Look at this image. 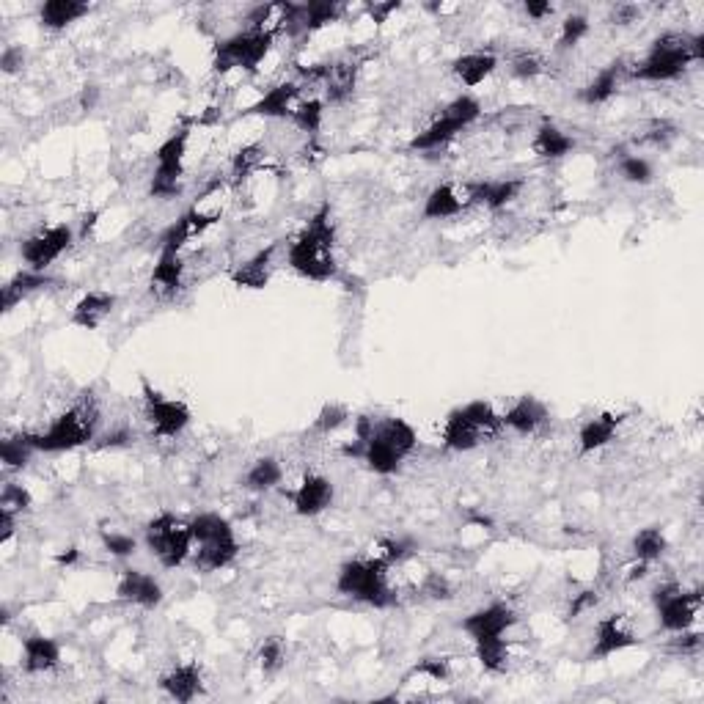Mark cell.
<instances>
[{"label": "cell", "instance_id": "cell-1", "mask_svg": "<svg viewBox=\"0 0 704 704\" xmlns=\"http://www.w3.org/2000/svg\"><path fill=\"white\" fill-rule=\"evenodd\" d=\"M289 270L314 284H328L336 278V226L330 220V207H319L295 240L286 245Z\"/></svg>", "mask_w": 704, "mask_h": 704}, {"label": "cell", "instance_id": "cell-2", "mask_svg": "<svg viewBox=\"0 0 704 704\" xmlns=\"http://www.w3.org/2000/svg\"><path fill=\"white\" fill-rule=\"evenodd\" d=\"M704 58V36L702 33H677L669 31L649 44L647 55L633 69L636 80L644 83H669L693 64Z\"/></svg>", "mask_w": 704, "mask_h": 704}, {"label": "cell", "instance_id": "cell-3", "mask_svg": "<svg viewBox=\"0 0 704 704\" xmlns=\"http://www.w3.org/2000/svg\"><path fill=\"white\" fill-rule=\"evenodd\" d=\"M501 429H504L501 413L495 410L493 402L473 399V402L449 410L443 429H440V443L446 451H473L482 443L498 438Z\"/></svg>", "mask_w": 704, "mask_h": 704}, {"label": "cell", "instance_id": "cell-4", "mask_svg": "<svg viewBox=\"0 0 704 704\" xmlns=\"http://www.w3.org/2000/svg\"><path fill=\"white\" fill-rule=\"evenodd\" d=\"M190 534H193L196 570H226L240 556V542H237L234 526H231L229 517L218 515V512H198L196 517H190Z\"/></svg>", "mask_w": 704, "mask_h": 704}, {"label": "cell", "instance_id": "cell-5", "mask_svg": "<svg viewBox=\"0 0 704 704\" xmlns=\"http://www.w3.org/2000/svg\"><path fill=\"white\" fill-rule=\"evenodd\" d=\"M99 410L91 399H83L80 405L69 407L61 416L50 421V427L42 432H28L31 446L44 454H61V451H75L80 446H88L97 440Z\"/></svg>", "mask_w": 704, "mask_h": 704}, {"label": "cell", "instance_id": "cell-6", "mask_svg": "<svg viewBox=\"0 0 704 704\" xmlns=\"http://www.w3.org/2000/svg\"><path fill=\"white\" fill-rule=\"evenodd\" d=\"M336 592L372 608H388L396 603V594L388 583V561L380 556L344 561L336 572Z\"/></svg>", "mask_w": 704, "mask_h": 704}, {"label": "cell", "instance_id": "cell-7", "mask_svg": "<svg viewBox=\"0 0 704 704\" xmlns=\"http://www.w3.org/2000/svg\"><path fill=\"white\" fill-rule=\"evenodd\" d=\"M143 542L165 570H176L193 556L190 520H182L171 512H160L154 520H149V526L143 531Z\"/></svg>", "mask_w": 704, "mask_h": 704}, {"label": "cell", "instance_id": "cell-8", "mask_svg": "<svg viewBox=\"0 0 704 704\" xmlns=\"http://www.w3.org/2000/svg\"><path fill=\"white\" fill-rule=\"evenodd\" d=\"M273 39V28H253V25H248L245 31L231 33L229 39L218 42L212 50L215 72H229V69L256 72L259 64L273 50Z\"/></svg>", "mask_w": 704, "mask_h": 704}, {"label": "cell", "instance_id": "cell-9", "mask_svg": "<svg viewBox=\"0 0 704 704\" xmlns=\"http://www.w3.org/2000/svg\"><path fill=\"white\" fill-rule=\"evenodd\" d=\"M479 116H482V102L471 94H460L443 108L438 119L429 121L424 130L413 135L410 149L413 152H438L446 143L454 141L462 130H468Z\"/></svg>", "mask_w": 704, "mask_h": 704}, {"label": "cell", "instance_id": "cell-10", "mask_svg": "<svg viewBox=\"0 0 704 704\" xmlns=\"http://www.w3.org/2000/svg\"><path fill=\"white\" fill-rule=\"evenodd\" d=\"M190 130H176L157 146L154 154V174L149 193L152 198H176L182 193V176H185V154Z\"/></svg>", "mask_w": 704, "mask_h": 704}, {"label": "cell", "instance_id": "cell-11", "mask_svg": "<svg viewBox=\"0 0 704 704\" xmlns=\"http://www.w3.org/2000/svg\"><path fill=\"white\" fill-rule=\"evenodd\" d=\"M652 603L658 611V622L666 633H682L696 622L702 611V592L682 589L680 583H663L652 592Z\"/></svg>", "mask_w": 704, "mask_h": 704}, {"label": "cell", "instance_id": "cell-12", "mask_svg": "<svg viewBox=\"0 0 704 704\" xmlns=\"http://www.w3.org/2000/svg\"><path fill=\"white\" fill-rule=\"evenodd\" d=\"M141 396H143V416L149 421V427L157 438H179L190 421L193 413L182 399H171V396L160 394L157 388L141 380Z\"/></svg>", "mask_w": 704, "mask_h": 704}, {"label": "cell", "instance_id": "cell-13", "mask_svg": "<svg viewBox=\"0 0 704 704\" xmlns=\"http://www.w3.org/2000/svg\"><path fill=\"white\" fill-rule=\"evenodd\" d=\"M75 242V229L69 223H55L44 229L33 231L20 242V256L28 270L47 273V267H53Z\"/></svg>", "mask_w": 704, "mask_h": 704}, {"label": "cell", "instance_id": "cell-14", "mask_svg": "<svg viewBox=\"0 0 704 704\" xmlns=\"http://www.w3.org/2000/svg\"><path fill=\"white\" fill-rule=\"evenodd\" d=\"M517 625V614L512 605L506 603H490L484 608H476L473 614L462 619V633L471 641H482V638L506 636L512 627Z\"/></svg>", "mask_w": 704, "mask_h": 704}, {"label": "cell", "instance_id": "cell-15", "mask_svg": "<svg viewBox=\"0 0 704 704\" xmlns=\"http://www.w3.org/2000/svg\"><path fill=\"white\" fill-rule=\"evenodd\" d=\"M638 638L636 633L625 625V616L622 614H608L603 616L597 627H594V641L589 649V660H605L611 655H619L625 649L636 647Z\"/></svg>", "mask_w": 704, "mask_h": 704}, {"label": "cell", "instance_id": "cell-16", "mask_svg": "<svg viewBox=\"0 0 704 704\" xmlns=\"http://www.w3.org/2000/svg\"><path fill=\"white\" fill-rule=\"evenodd\" d=\"M289 498H292V506H295V515L317 517L325 509H330L333 498H336V487L322 473H306L303 482L297 484Z\"/></svg>", "mask_w": 704, "mask_h": 704}, {"label": "cell", "instance_id": "cell-17", "mask_svg": "<svg viewBox=\"0 0 704 704\" xmlns=\"http://www.w3.org/2000/svg\"><path fill=\"white\" fill-rule=\"evenodd\" d=\"M116 597L121 603L138 605V608H146L152 611L157 605L163 603V586L160 581L143 570H121L119 581H116Z\"/></svg>", "mask_w": 704, "mask_h": 704}, {"label": "cell", "instance_id": "cell-18", "mask_svg": "<svg viewBox=\"0 0 704 704\" xmlns=\"http://www.w3.org/2000/svg\"><path fill=\"white\" fill-rule=\"evenodd\" d=\"M157 688L179 704H190L204 693V674L198 663H179L157 680Z\"/></svg>", "mask_w": 704, "mask_h": 704}, {"label": "cell", "instance_id": "cell-19", "mask_svg": "<svg viewBox=\"0 0 704 704\" xmlns=\"http://www.w3.org/2000/svg\"><path fill=\"white\" fill-rule=\"evenodd\" d=\"M523 190V179H487V182H471L465 185V201L479 204L487 209L509 207Z\"/></svg>", "mask_w": 704, "mask_h": 704}, {"label": "cell", "instance_id": "cell-20", "mask_svg": "<svg viewBox=\"0 0 704 704\" xmlns=\"http://www.w3.org/2000/svg\"><path fill=\"white\" fill-rule=\"evenodd\" d=\"M61 666V644L42 633L22 638V669L25 674H44Z\"/></svg>", "mask_w": 704, "mask_h": 704}, {"label": "cell", "instance_id": "cell-21", "mask_svg": "<svg viewBox=\"0 0 704 704\" xmlns=\"http://www.w3.org/2000/svg\"><path fill=\"white\" fill-rule=\"evenodd\" d=\"M275 251H278V242L267 245L262 251L253 253L251 259L237 264L231 270V284L237 286V289H264V286L270 284V278H273Z\"/></svg>", "mask_w": 704, "mask_h": 704}, {"label": "cell", "instance_id": "cell-22", "mask_svg": "<svg viewBox=\"0 0 704 704\" xmlns=\"http://www.w3.org/2000/svg\"><path fill=\"white\" fill-rule=\"evenodd\" d=\"M622 418L625 416L605 410L600 416H592L589 421H583L581 429H578V454L589 457L594 451L605 449L616 438V432L622 427Z\"/></svg>", "mask_w": 704, "mask_h": 704}, {"label": "cell", "instance_id": "cell-23", "mask_svg": "<svg viewBox=\"0 0 704 704\" xmlns=\"http://www.w3.org/2000/svg\"><path fill=\"white\" fill-rule=\"evenodd\" d=\"M548 418V405H545L542 399H537V396L526 394L520 396L515 405L506 410L504 416H501V424H504L506 429L517 432V435H534Z\"/></svg>", "mask_w": 704, "mask_h": 704}, {"label": "cell", "instance_id": "cell-24", "mask_svg": "<svg viewBox=\"0 0 704 704\" xmlns=\"http://www.w3.org/2000/svg\"><path fill=\"white\" fill-rule=\"evenodd\" d=\"M116 308V295L110 292H86V295L77 300L72 306V314H69V322L80 330H97L102 328V322L113 314Z\"/></svg>", "mask_w": 704, "mask_h": 704}, {"label": "cell", "instance_id": "cell-25", "mask_svg": "<svg viewBox=\"0 0 704 704\" xmlns=\"http://www.w3.org/2000/svg\"><path fill=\"white\" fill-rule=\"evenodd\" d=\"M300 88L292 80H284L278 86L267 88L262 97L253 102L248 113L251 116H264V119H292V110L297 105Z\"/></svg>", "mask_w": 704, "mask_h": 704}, {"label": "cell", "instance_id": "cell-26", "mask_svg": "<svg viewBox=\"0 0 704 704\" xmlns=\"http://www.w3.org/2000/svg\"><path fill=\"white\" fill-rule=\"evenodd\" d=\"M531 152L539 160H564L567 154L575 152V138L556 127L553 121H542L531 138Z\"/></svg>", "mask_w": 704, "mask_h": 704}, {"label": "cell", "instance_id": "cell-27", "mask_svg": "<svg viewBox=\"0 0 704 704\" xmlns=\"http://www.w3.org/2000/svg\"><path fill=\"white\" fill-rule=\"evenodd\" d=\"M152 292L160 297H174L182 284H185V264H182V253L160 251L157 264L152 270Z\"/></svg>", "mask_w": 704, "mask_h": 704}, {"label": "cell", "instance_id": "cell-28", "mask_svg": "<svg viewBox=\"0 0 704 704\" xmlns=\"http://www.w3.org/2000/svg\"><path fill=\"white\" fill-rule=\"evenodd\" d=\"M88 14H91V3L86 0H44L39 6V25L47 31H64Z\"/></svg>", "mask_w": 704, "mask_h": 704}, {"label": "cell", "instance_id": "cell-29", "mask_svg": "<svg viewBox=\"0 0 704 704\" xmlns=\"http://www.w3.org/2000/svg\"><path fill=\"white\" fill-rule=\"evenodd\" d=\"M495 66H498V58L493 53L473 50V53H465L451 61V75L457 77L465 88H476L493 75Z\"/></svg>", "mask_w": 704, "mask_h": 704}, {"label": "cell", "instance_id": "cell-30", "mask_svg": "<svg viewBox=\"0 0 704 704\" xmlns=\"http://www.w3.org/2000/svg\"><path fill=\"white\" fill-rule=\"evenodd\" d=\"M355 77H358V64L352 61H336V64H322V86H325V102L339 105L355 91Z\"/></svg>", "mask_w": 704, "mask_h": 704}, {"label": "cell", "instance_id": "cell-31", "mask_svg": "<svg viewBox=\"0 0 704 704\" xmlns=\"http://www.w3.org/2000/svg\"><path fill=\"white\" fill-rule=\"evenodd\" d=\"M465 207H468V201L460 196V190L449 185V182H443V185L429 190L421 215H424V220H449L457 218Z\"/></svg>", "mask_w": 704, "mask_h": 704}, {"label": "cell", "instance_id": "cell-32", "mask_svg": "<svg viewBox=\"0 0 704 704\" xmlns=\"http://www.w3.org/2000/svg\"><path fill=\"white\" fill-rule=\"evenodd\" d=\"M622 61H611L608 66H603L597 75L586 83V86L578 91V99L583 105H605L608 99L614 97L616 88H619V80H622Z\"/></svg>", "mask_w": 704, "mask_h": 704}, {"label": "cell", "instance_id": "cell-33", "mask_svg": "<svg viewBox=\"0 0 704 704\" xmlns=\"http://www.w3.org/2000/svg\"><path fill=\"white\" fill-rule=\"evenodd\" d=\"M50 284H53L50 275L36 273V270H28V267H25V270H20L14 278H9V281L3 284V311H11V308L17 306V303H22L25 297L39 292V289H47Z\"/></svg>", "mask_w": 704, "mask_h": 704}, {"label": "cell", "instance_id": "cell-34", "mask_svg": "<svg viewBox=\"0 0 704 704\" xmlns=\"http://www.w3.org/2000/svg\"><path fill=\"white\" fill-rule=\"evenodd\" d=\"M281 479H284L281 462L275 460V457H259V460L253 462L251 468L245 471V476H242V487L251 490V493H267V490L278 487Z\"/></svg>", "mask_w": 704, "mask_h": 704}, {"label": "cell", "instance_id": "cell-35", "mask_svg": "<svg viewBox=\"0 0 704 704\" xmlns=\"http://www.w3.org/2000/svg\"><path fill=\"white\" fill-rule=\"evenodd\" d=\"M473 652H476L479 666L484 671H490V674H504L509 669V641H506V636L473 641Z\"/></svg>", "mask_w": 704, "mask_h": 704}, {"label": "cell", "instance_id": "cell-36", "mask_svg": "<svg viewBox=\"0 0 704 704\" xmlns=\"http://www.w3.org/2000/svg\"><path fill=\"white\" fill-rule=\"evenodd\" d=\"M666 550H669V539L663 534V528L658 526L641 528L636 537H633V556H636V561L652 564V561H658Z\"/></svg>", "mask_w": 704, "mask_h": 704}, {"label": "cell", "instance_id": "cell-37", "mask_svg": "<svg viewBox=\"0 0 704 704\" xmlns=\"http://www.w3.org/2000/svg\"><path fill=\"white\" fill-rule=\"evenodd\" d=\"M33 454H36V449L31 446L28 432H20V435H6L3 443H0V457H3V468H6V471H22Z\"/></svg>", "mask_w": 704, "mask_h": 704}, {"label": "cell", "instance_id": "cell-38", "mask_svg": "<svg viewBox=\"0 0 704 704\" xmlns=\"http://www.w3.org/2000/svg\"><path fill=\"white\" fill-rule=\"evenodd\" d=\"M616 171H619V176H622L625 182H630V185H649V182L655 179V168H652V163H649L647 157H641V154H625V157L619 160V165H616Z\"/></svg>", "mask_w": 704, "mask_h": 704}, {"label": "cell", "instance_id": "cell-39", "mask_svg": "<svg viewBox=\"0 0 704 704\" xmlns=\"http://www.w3.org/2000/svg\"><path fill=\"white\" fill-rule=\"evenodd\" d=\"M322 116H325V102L317 97L297 102L295 110H292V121H295L300 130L308 132V135L319 132V127H322Z\"/></svg>", "mask_w": 704, "mask_h": 704}, {"label": "cell", "instance_id": "cell-40", "mask_svg": "<svg viewBox=\"0 0 704 704\" xmlns=\"http://www.w3.org/2000/svg\"><path fill=\"white\" fill-rule=\"evenodd\" d=\"M33 495L28 493V487H22L17 482L3 484V493H0V512H9V515H25L31 512Z\"/></svg>", "mask_w": 704, "mask_h": 704}, {"label": "cell", "instance_id": "cell-41", "mask_svg": "<svg viewBox=\"0 0 704 704\" xmlns=\"http://www.w3.org/2000/svg\"><path fill=\"white\" fill-rule=\"evenodd\" d=\"M286 660V647L281 636H267L259 647V666L264 674H275V671L284 666Z\"/></svg>", "mask_w": 704, "mask_h": 704}, {"label": "cell", "instance_id": "cell-42", "mask_svg": "<svg viewBox=\"0 0 704 704\" xmlns=\"http://www.w3.org/2000/svg\"><path fill=\"white\" fill-rule=\"evenodd\" d=\"M350 418L352 416L347 407L336 405V402H328V405L319 410V416L314 418V432H319V435H330V432H336L339 427H344Z\"/></svg>", "mask_w": 704, "mask_h": 704}, {"label": "cell", "instance_id": "cell-43", "mask_svg": "<svg viewBox=\"0 0 704 704\" xmlns=\"http://www.w3.org/2000/svg\"><path fill=\"white\" fill-rule=\"evenodd\" d=\"M509 69H512V75H515L517 80H534V77H539L545 72V64H542V58H539L537 53L520 50V53H515L509 58Z\"/></svg>", "mask_w": 704, "mask_h": 704}, {"label": "cell", "instance_id": "cell-44", "mask_svg": "<svg viewBox=\"0 0 704 704\" xmlns=\"http://www.w3.org/2000/svg\"><path fill=\"white\" fill-rule=\"evenodd\" d=\"M586 33H589V20L583 14H570L567 20L561 22L559 50H570L575 44H581Z\"/></svg>", "mask_w": 704, "mask_h": 704}, {"label": "cell", "instance_id": "cell-45", "mask_svg": "<svg viewBox=\"0 0 704 704\" xmlns=\"http://www.w3.org/2000/svg\"><path fill=\"white\" fill-rule=\"evenodd\" d=\"M674 138H677V127H674V124L666 119L649 121L647 132L641 135V141L652 143V146H660V149H666V146H669Z\"/></svg>", "mask_w": 704, "mask_h": 704}, {"label": "cell", "instance_id": "cell-46", "mask_svg": "<svg viewBox=\"0 0 704 704\" xmlns=\"http://www.w3.org/2000/svg\"><path fill=\"white\" fill-rule=\"evenodd\" d=\"M259 160H262V149L259 146H242L240 152L234 154V163H231L234 179H245L259 165Z\"/></svg>", "mask_w": 704, "mask_h": 704}, {"label": "cell", "instance_id": "cell-47", "mask_svg": "<svg viewBox=\"0 0 704 704\" xmlns=\"http://www.w3.org/2000/svg\"><path fill=\"white\" fill-rule=\"evenodd\" d=\"M102 545H105L110 556H119V559L132 556L138 550V542L127 537V534H119V531H102Z\"/></svg>", "mask_w": 704, "mask_h": 704}, {"label": "cell", "instance_id": "cell-48", "mask_svg": "<svg viewBox=\"0 0 704 704\" xmlns=\"http://www.w3.org/2000/svg\"><path fill=\"white\" fill-rule=\"evenodd\" d=\"M410 674H418V677H429V680H435V682L449 680V660H446V658H424V660H418Z\"/></svg>", "mask_w": 704, "mask_h": 704}, {"label": "cell", "instance_id": "cell-49", "mask_svg": "<svg viewBox=\"0 0 704 704\" xmlns=\"http://www.w3.org/2000/svg\"><path fill=\"white\" fill-rule=\"evenodd\" d=\"M671 652L677 655H696L702 649V633H693L691 627L682 630V633H674V638L669 641Z\"/></svg>", "mask_w": 704, "mask_h": 704}, {"label": "cell", "instance_id": "cell-50", "mask_svg": "<svg viewBox=\"0 0 704 704\" xmlns=\"http://www.w3.org/2000/svg\"><path fill=\"white\" fill-rule=\"evenodd\" d=\"M22 66H25V53H22V47L9 44V47L3 50V55H0V69H3L6 75H17V72H22Z\"/></svg>", "mask_w": 704, "mask_h": 704}, {"label": "cell", "instance_id": "cell-51", "mask_svg": "<svg viewBox=\"0 0 704 704\" xmlns=\"http://www.w3.org/2000/svg\"><path fill=\"white\" fill-rule=\"evenodd\" d=\"M592 605H597V594H594V592L575 594V600H572L570 611H567V619H578V616H581L583 611H589Z\"/></svg>", "mask_w": 704, "mask_h": 704}, {"label": "cell", "instance_id": "cell-52", "mask_svg": "<svg viewBox=\"0 0 704 704\" xmlns=\"http://www.w3.org/2000/svg\"><path fill=\"white\" fill-rule=\"evenodd\" d=\"M523 11H526L534 22H542L545 17L553 14V6H550L548 0H526V3H523Z\"/></svg>", "mask_w": 704, "mask_h": 704}, {"label": "cell", "instance_id": "cell-53", "mask_svg": "<svg viewBox=\"0 0 704 704\" xmlns=\"http://www.w3.org/2000/svg\"><path fill=\"white\" fill-rule=\"evenodd\" d=\"M399 9H402V3H399V0H388V3H372V6H369V17H372L374 22H388V17H391V14Z\"/></svg>", "mask_w": 704, "mask_h": 704}, {"label": "cell", "instance_id": "cell-54", "mask_svg": "<svg viewBox=\"0 0 704 704\" xmlns=\"http://www.w3.org/2000/svg\"><path fill=\"white\" fill-rule=\"evenodd\" d=\"M424 592L429 594V597H435V600H449L451 597V589H449V583L443 581L440 575H429L427 578V586H424Z\"/></svg>", "mask_w": 704, "mask_h": 704}, {"label": "cell", "instance_id": "cell-55", "mask_svg": "<svg viewBox=\"0 0 704 704\" xmlns=\"http://www.w3.org/2000/svg\"><path fill=\"white\" fill-rule=\"evenodd\" d=\"M638 14H641V11H638V6L622 3V6H616L614 14H611V22H614V25H630V22H636Z\"/></svg>", "mask_w": 704, "mask_h": 704}, {"label": "cell", "instance_id": "cell-56", "mask_svg": "<svg viewBox=\"0 0 704 704\" xmlns=\"http://www.w3.org/2000/svg\"><path fill=\"white\" fill-rule=\"evenodd\" d=\"M130 443V432H124V429H119V432H108V435H102L99 438L97 446H102V449H116V446H127Z\"/></svg>", "mask_w": 704, "mask_h": 704}, {"label": "cell", "instance_id": "cell-57", "mask_svg": "<svg viewBox=\"0 0 704 704\" xmlns=\"http://www.w3.org/2000/svg\"><path fill=\"white\" fill-rule=\"evenodd\" d=\"M17 531V515H9V512H0V542L6 545Z\"/></svg>", "mask_w": 704, "mask_h": 704}, {"label": "cell", "instance_id": "cell-58", "mask_svg": "<svg viewBox=\"0 0 704 704\" xmlns=\"http://www.w3.org/2000/svg\"><path fill=\"white\" fill-rule=\"evenodd\" d=\"M97 94H99L97 86H86V91H83V108H86V110L94 108V102H97Z\"/></svg>", "mask_w": 704, "mask_h": 704}, {"label": "cell", "instance_id": "cell-59", "mask_svg": "<svg viewBox=\"0 0 704 704\" xmlns=\"http://www.w3.org/2000/svg\"><path fill=\"white\" fill-rule=\"evenodd\" d=\"M75 559H77V550L75 548L69 550V553H61V556H58V561H61V564H72Z\"/></svg>", "mask_w": 704, "mask_h": 704}]
</instances>
